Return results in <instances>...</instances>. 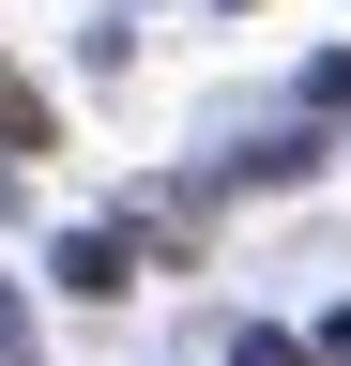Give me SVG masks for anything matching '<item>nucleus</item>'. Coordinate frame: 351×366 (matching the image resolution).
Returning <instances> with one entry per match:
<instances>
[{
  "label": "nucleus",
  "mask_w": 351,
  "mask_h": 366,
  "mask_svg": "<svg viewBox=\"0 0 351 366\" xmlns=\"http://www.w3.org/2000/svg\"><path fill=\"white\" fill-rule=\"evenodd\" d=\"M46 137H61V122H46V92H31L16 61H0V153H16V168H31V153H46Z\"/></svg>",
  "instance_id": "f03ea898"
},
{
  "label": "nucleus",
  "mask_w": 351,
  "mask_h": 366,
  "mask_svg": "<svg viewBox=\"0 0 351 366\" xmlns=\"http://www.w3.org/2000/svg\"><path fill=\"white\" fill-rule=\"evenodd\" d=\"M0 366H46V351H31V320H16V290H0Z\"/></svg>",
  "instance_id": "20e7f679"
},
{
  "label": "nucleus",
  "mask_w": 351,
  "mask_h": 366,
  "mask_svg": "<svg viewBox=\"0 0 351 366\" xmlns=\"http://www.w3.org/2000/svg\"><path fill=\"white\" fill-rule=\"evenodd\" d=\"M305 351H321V366H351V305H336V320H321V336H305Z\"/></svg>",
  "instance_id": "39448f33"
},
{
  "label": "nucleus",
  "mask_w": 351,
  "mask_h": 366,
  "mask_svg": "<svg viewBox=\"0 0 351 366\" xmlns=\"http://www.w3.org/2000/svg\"><path fill=\"white\" fill-rule=\"evenodd\" d=\"M229 366H321V351H305L290 320H244V351H229Z\"/></svg>",
  "instance_id": "7ed1b4c3"
},
{
  "label": "nucleus",
  "mask_w": 351,
  "mask_h": 366,
  "mask_svg": "<svg viewBox=\"0 0 351 366\" xmlns=\"http://www.w3.org/2000/svg\"><path fill=\"white\" fill-rule=\"evenodd\" d=\"M61 290H76V305L138 290V244H122V229H76V244H61Z\"/></svg>",
  "instance_id": "f257e3e1"
}]
</instances>
